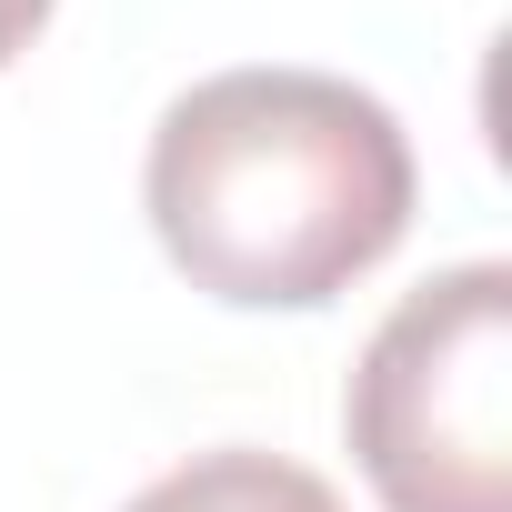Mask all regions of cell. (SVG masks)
I'll return each instance as SVG.
<instances>
[{"label": "cell", "mask_w": 512, "mask_h": 512, "mask_svg": "<svg viewBox=\"0 0 512 512\" xmlns=\"http://www.w3.org/2000/svg\"><path fill=\"white\" fill-rule=\"evenodd\" d=\"M41 21H51V0H0V71L41 41Z\"/></svg>", "instance_id": "4"}, {"label": "cell", "mask_w": 512, "mask_h": 512, "mask_svg": "<svg viewBox=\"0 0 512 512\" xmlns=\"http://www.w3.org/2000/svg\"><path fill=\"white\" fill-rule=\"evenodd\" d=\"M141 201L191 292L312 312L412 231V141L342 71H211L161 111Z\"/></svg>", "instance_id": "1"}, {"label": "cell", "mask_w": 512, "mask_h": 512, "mask_svg": "<svg viewBox=\"0 0 512 512\" xmlns=\"http://www.w3.org/2000/svg\"><path fill=\"white\" fill-rule=\"evenodd\" d=\"M121 512H342V492L282 452L221 442V452H191L181 472H161L151 492H131Z\"/></svg>", "instance_id": "3"}, {"label": "cell", "mask_w": 512, "mask_h": 512, "mask_svg": "<svg viewBox=\"0 0 512 512\" xmlns=\"http://www.w3.org/2000/svg\"><path fill=\"white\" fill-rule=\"evenodd\" d=\"M342 432L382 512H512V272L462 262L382 312Z\"/></svg>", "instance_id": "2"}]
</instances>
